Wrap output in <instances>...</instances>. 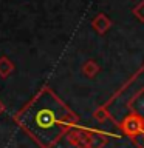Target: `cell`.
Here are the masks:
<instances>
[{"label": "cell", "mask_w": 144, "mask_h": 148, "mask_svg": "<svg viewBox=\"0 0 144 148\" xmlns=\"http://www.w3.org/2000/svg\"><path fill=\"white\" fill-rule=\"evenodd\" d=\"M12 120L39 148H53L76 127L79 117L50 86H42L14 114Z\"/></svg>", "instance_id": "1"}, {"label": "cell", "mask_w": 144, "mask_h": 148, "mask_svg": "<svg viewBox=\"0 0 144 148\" xmlns=\"http://www.w3.org/2000/svg\"><path fill=\"white\" fill-rule=\"evenodd\" d=\"M67 140L74 148H104L109 139L98 130L76 125L67 133Z\"/></svg>", "instance_id": "2"}, {"label": "cell", "mask_w": 144, "mask_h": 148, "mask_svg": "<svg viewBox=\"0 0 144 148\" xmlns=\"http://www.w3.org/2000/svg\"><path fill=\"white\" fill-rule=\"evenodd\" d=\"M124 134H127L129 137L136 139L139 136H144V117L138 113H132L123 120L121 123Z\"/></svg>", "instance_id": "3"}, {"label": "cell", "mask_w": 144, "mask_h": 148, "mask_svg": "<svg viewBox=\"0 0 144 148\" xmlns=\"http://www.w3.org/2000/svg\"><path fill=\"white\" fill-rule=\"evenodd\" d=\"M91 26H93V29H95L96 32L104 34V32H107L110 29L111 20L105 16V14H98V16L91 20Z\"/></svg>", "instance_id": "4"}, {"label": "cell", "mask_w": 144, "mask_h": 148, "mask_svg": "<svg viewBox=\"0 0 144 148\" xmlns=\"http://www.w3.org/2000/svg\"><path fill=\"white\" fill-rule=\"evenodd\" d=\"M99 69H101L99 65H98L96 60H93V59L84 62V65H82V74H84V76H87V77H90V79L95 77L96 74L99 73Z\"/></svg>", "instance_id": "5"}, {"label": "cell", "mask_w": 144, "mask_h": 148, "mask_svg": "<svg viewBox=\"0 0 144 148\" xmlns=\"http://www.w3.org/2000/svg\"><path fill=\"white\" fill-rule=\"evenodd\" d=\"M14 71V63L11 59H8L6 56H2L0 57V77L6 79L9 74Z\"/></svg>", "instance_id": "6"}, {"label": "cell", "mask_w": 144, "mask_h": 148, "mask_svg": "<svg viewBox=\"0 0 144 148\" xmlns=\"http://www.w3.org/2000/svg\"><path fill=\"white\" fill-rule=\"evenodd\" d=\"M93 117H95V120H98V122H105L107 119H110V113L107 111L105 106H99V108H96V111L93 113Z\"/></svg>", "instance_id": "7"}, {"label": "cell", "mask_w": 144, "mask_h": 148, "mask_svg": "<svg viewBox=\"0 0 144 148\" xmlns=\"http://www.w3.org/2000/svg\"><path fill=\"white\" fill-rule=\"evenodd\" d=\"M132 12H133V16L136 17L139 22H144V0H143V2H139L136 6L133 8Z\"/></svg>", "instance_id": "8"}, {"label": "cell", "mask_w": 144, "mask_h": 148, "mask_svg": "<svg viewBox=\"0 0 144 148\" xmlns=\"http://www.w3.org/2000/svg\"><path fill=\"white\" fill-rule=\"evenodd\" d=\"M3 111H5V105H3V102L0 100V114H3Z\"/></svg>", "instance_id": "9"}, {"label": "cell", "mask_w": 144, "mask_h": 148, "mask_svg": "<svg viewBox=\"0 0 144 148\" xmlns=\"http://www.w3.org/2000/svg\"><path fill=\"white\" fill-rule=\"evenodd\" d=\"M143 137H144V136H143Z\"/></svg>", "instance_id": "10"}]
</instances>
